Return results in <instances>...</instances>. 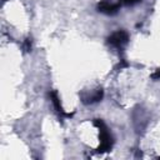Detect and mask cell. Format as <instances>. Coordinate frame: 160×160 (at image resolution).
Here are the masks:
<instances>
[{
  "instance_id": "cell-1",
  "label": "cell",
  "mask_w": 160,
  "mask_h": 160,
  "mask_svg": "<svg viewBox=\"0 0 160 160\" xmlns=\"http://www.w3.org/2000/svg\"><path fill=\"white\" fill-rule=\"evenodd\" d=\"M94 125L95 126H98L99 128V130H100V146L98 148V152H105V151H109L110 149H111V146H112V138H111V135L109 134V131H108V129H106V126H105V124L101 121V120H94Z\"/></svg>"
},
{
  "instance_id": "cell-6",
  "label": "cell",
  "mask_w": 160,
  "mask_h": 160,
  "mask_svg": "<svg viewBox=\"0 0 160 160\" xmlns=\"http://www.w3.org/2000/svg\"><path fill=\"white\" fill-rule=\"evenodd\" d=\"M24 48H25L26 51H30V49H31V41H30V39H26V40H25Z\"/></svg>"
},
{
  "instance_id": "cell-4",
  "label": "cell",
  "mask_w": 160,
  "mask_h": 160,
  "mask_svg": "<svg viewBox=\"0 0 160 160\" xmlns=\"http://www.w3.org/2000/svg\"><path fill=\"white\" fill-rule=\"evenodd\" d=\"M49 95H50V99H51V101H52V104H54V106H55V109H56V111H58L59 114H61V115H64V116H71V114H68V112L64 111V109H62V106H61V104H60V100H59V98H58L56 91H51Z\"/></svg>"
},
{
  "instance_id": "cell-7",
  "label": "cell",
  "mask_w": 160,
  "mask_h": 160,
  "mask_svg": "<svg viewBox=\"0 0 160 160\" xmlns=\"http://www.w3.org/2000/svg\"><path fill=\"white\" fill-rule=\"evenodd\" d=\"M151 78H152L154 80H160V69H158V70L151 75Z\"/></svg>"
},
{
  "instance_id": "cell-3",
  "label": "cell",
  "mask_w": 160,
  "mask_h": 160,
  "mask_svg": "<svg viewBox=\"0 0 160 160\" xmlns=\"http://www.w3.org/2000/svg\"><path fill=\"white\" fill-rule=\"evenodd\" d=\"M118 9H119V4H110L106 1H101L98 5V10L101 12H105V14H115L118 11Z\"/></svg>"
},
{
  "instance_id": "cell-2",
  "label": "cell",
  "mask_w": 160,
  "mask_h": 160,
  "mask_svg": "<svg viewBox=\"0 0 160 160\" xmlns=\"http://www.w3.org/2000/svg\"><path fill=\"white\" fill-rule=\"evenodd\" d=\"M129 40V35L126 31L124 30H119V31H115L112 32L109 38H108V42L115 48H121L122 45H125Z\"/></svg>"
},
{
  "instance_id": "cell-8",
  "label": "cell",
  "mask_w": 160,
  "mask_h": 160,
  "mask_svg": "<svg viewBox=\"0 0 160 160\" xmlns=\"http://www.w3.org/2000/svg\"><path fill=\"white\" fill-rule=\"evenodd\" d=\"M140 0H125V4H128V5H132V4H136V2H139Z\"/></svg>"
},
{
  "instance_id": "cell-5",
  "label": "cell",
  "mask_w": 160,
  "mask_h": 160,
  "mask_svg": "<svg viewBox=\"0 0 160 160\" xmlns=\"http://www.w3.org/2000/svg\"><path fill=\"white\" fill-rule=\"evenodd\" d=\"M102 95H104L102 89H98V90H96V92H95L94 95H91V96H90L88 100H85L84 102L89 104V102H96V101H100V100L102 99Z\"/></svg>"
}]
</instances>
